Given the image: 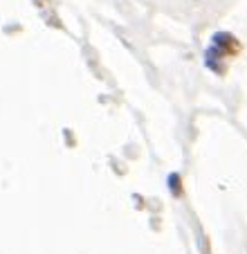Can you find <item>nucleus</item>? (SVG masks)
<instances>
[{
	"instance_id": "1",
	"label": "nucleus",
	"mask_w": 247,
	"mask_h": 254,
	"mask_svg": "<svg viewBox=\"0 0 247 254\" xmlns=\"http://www.w3.org/2000/svg\"><path fill=\"white\" fill-rule=\"evenodd\" d=\"M211 43H214V48H218L223 54H229V52H234V50H238L236 36H232L229 32H216Z\"/></svg>"
},
{
	"instance_id": "2",
	"label": "nucleus",
	"mask_w": 247,
	"mask_h": 254,
	"mask_svg": "<svg viewBox=\"0 0 247 254\" xmlns=\"http://www.w3.org/2000/svg\"><path fill=\"white\" fill-rule=\"evenodd\" d=\"M167 185H169V191H171L173 196H180L182 193V183H180V176H178V173H169Z\"/></svg>"
}]
</instances>
